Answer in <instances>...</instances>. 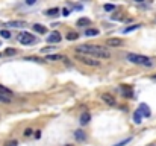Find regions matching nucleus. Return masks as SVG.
I'll use <instances>...</instances> for the list:
<instances>
[{
    "label": "nucleus",
    "mask_w": 156,
    "mask_h": 146,
    "mask_svg": "<svg viewBox=\"0 0 156 146\" xmlns=\"http://www.w3.org/2000/svg\"><path fill=\"white\" fill-rule=\"evenodd\" d=\"M76 53L88 55L93 58H109V52L100 46H93V44H82L76 47Z\"/></svg>",
    "instance_id": "obj_1"
},
{
    "label": "nucleus",
    "mask_w": 156,
    "mask_h": 146,
    "mask_svg": "<svg viewBox=\"0 0 156 146\" xmlns=\"http://www.w3.org/2000/svg\"><path fill=\"white\" fill-rule=\"evenodd\" d=\"M126 59L127 61H130L133 64H139V66H147L150 67L152 66V61H150V58L147 56H144V55H138V53H127L126 55Z\"/></svg>",
    "instance_id": "obj_2"
},
{
    "label": "nucleus",
    "mask_w": 156,
    "mask_h": 146,
    "mask_svg": "<svg viewBox=\"0 0 156 146\" xmlns=\"http://www.w3.org/2000/svg\"><path fill=\"white\" fill-rule=\"evenodd\" d=\"M76 59L80 61L82 64H87V66H91V67L100 66V62L97 61V58H93V56H88V55H82V53H76Z\"/></svg>",
    "instance_id": "obj_3"
},
{
    "label": "nucleus",
    "mask_w": 156,
    "mask_h": 146,
    "mask_svg": "<svg viewBox=\"0 0 156 146\" xmlns=\"http://www.w3.org/2000/svg\"><path fill=\"white\" fill-rule=\"evenodd\" d=\"M18 41L21 43V44L28 46V44L35 43V38H34V35L32 34H29V32H21V34L18 35Z\"/></svg>",
    "instance_id": "obj_4"
},
{
    "label": "nucleus",
    "mask_w": 156,
    "mask_h": 146,
    "mask_svg": "<svg viewBox=\"0 0 156 146\" xmlns=\"http://www.w3.org/2000/svg\"><path fill=\"white\" fill-rule=\"evenodd\" d=\"M61 40H62V37L58 31H53L52 34L47 37V43H50V44H56V43H59Z\"/></svg>",
    "instance_id": "obj_5"
},
{
    "label": "nucleus",
    "mask_w": 156,
    "mask_h": 146,
    "mask_svg": "<svg viewBox=\"0 0 156 146\" xmlns=\"http://www.w3.org/2000/svg\"><path fill=\"white\" fill-rule=\"evenodd\" d=\"M102 101L105 102L106 105H109V107H115L117 105V101H115V97L114 96H111V94H102Z\"/></svg>",
    "instance_id": "obj_6"
},
{
    "label": "nucleus",
    "mask_w": 156,
    "mask_h": 146,
    "mask_svg": "<svg viewBox=\"0 0 156 146\" xmlns=\"http://www.w3.org/2000/svg\"><path fill=\"white\" fill-rule=\"evenodd\" d=\"M138 111L141 113V116H144V117H150V108H149V105H146V104H141L139 105V108H138Z\"/></svg>",
    "instance_id": "obj_7"
},
{
    "label": "nucleus",
    "mask_w": 156,
    "mask_h": 146,
    "mask_svg": "<svg viewBox=\"0 0 156 146\" xmlns=\"http://www.w3.org/2000/svg\"><path fill=\"white\" fill-rule=\"evenodd\" d=\"M121 44H123V41L120 38H109V40H106V46H109V47H118Z\"/></svg>",
    "instance_id": "obj_8"
},
{
    "label": "nucleus",
    "mask_w": 156,
    "mask_h": 146,
    "mask_svg": "<svg viewBox=\"0 0 156 146\" xmlns=\"http://www.w3.org/2000/svg\"><path fill=\"white\" fill-rule=\"evenodd\" d=\"M74 139H76L77 142H85V140H87V134H85L82 129H77V131H74Z\"/></svg>",
    "instance_id": "obj_9"
},
{
    "label": "nucleus",
    "mask_w": 156,
    "mask_h": 146,
    "mask_svg": "<svg viewBox=\"0 0 156 146\" xmlns=\"http://www.w3.org/2000/svg\"><path fill=\"white\" fill-rule=\"evenodd\" d=\"M89 120H91V114H89V113L88 111L82 113V116H80V125H88Z\"/></svg>",
    "instance_id": "obj_10"
},
{
    "label": "nucleus",
    "mask_w": 156,
    "mask_h": 146,
    "mask_svg": "<svg viewBox=\"0 0 156 146\" xmlns=\"http://www.w3.org/2000/svg\"><path fill=\"white\" fill-rule=\"evenodd\" d=\"M89 24H91V20L87 18V17H82V18L77 20V26H79V28H88Z\"/></svg>",
    "instance_id": "obj_11"
},
{
    "label": "nucleus",
    "mask_w": 156,
    "mask_h": 146,
    "mask_svg": "<svg viewBox=\"0 0 156 146\" xmlns=\"http://www.w3.org/2000/svg\"><path fill=\"white\" fill-rule=\"evenodd\" d=\"M6 26H8V28H24L26 23H24V21H20V20H15V21H9Z\"/></svg>",
    "instance_id": "obj_12"
},
{
    "label": "nucleus",
    "mask_w": 156,
    "mask_h": 146,
    "mask_svg": "<svg viewBox=\"0 0 156 146\" xmlns=\"http://www.w3.org/2000/svg\"><path fill=\"white\" fill-rule=\"evenodd\" d=\"M59 12H61V9L59 8H50V9H47L44 14L47 15V17H55V15H58Z\"/></svg>",
    "instance_id": "obj_13"
},
{
    "label": "nucleus",
    "mask_w": 156,
    "mask_h": 146,
    "mask_svg": "<svg viewBox=\"0 0 156 146\" xmlns=\"http://www.w3.org/2000/svg\"><path fill=\"white\" fill-rule=\"evenodd\" d=\"M99 34H100V31L95 29V28H91V29L85 31V37H95V35H99Z\"/></svg>",
    "instance_id": "obj_14"
},
{
    "label": "nucleus",
    "mask_w": 156,
    "mask_h": 146,
    "mask_svg": "<svg viewBox=\"0 0 156 146\" xmlns=\"http://www.w3.org/2000/svg\"><path fill=\"white\" fill-rule=\"evenodd\" d=\"M141 28V24H132V26H127V28L123 29V34H129V32H133V31H136Z\"/></svg>",
    "instance_id": "obj_15"
},
{
    "label": "nucleus",
    "mask_w": 156,
    "mask_h": 146,
    "mask_svg": "<svg viewBox=\"0 0 156 146\" xmlns=\"http://www.w3.org/2000/svg\"><path fill=\"white\" fill-rule=\"evenodd\" d=\"M46 59L47 61H59V59H64V56L59 55V53H55V55H47Z\"/></svg>",
    "instance_id": "obj_16"
},
{
    "label": "nucleus",
    "mask_w": 156,
    "mask_h": 146,
    "mask_svg": "<svg viewBox=\"0 0 156 146\" xmlns=\"http://www.w3.org/2000/svg\"><path fill=\"white\" fill-rule=\"evenodd\" d=\"M32 26H34V31H36V32H38V34H46V26H42V24H38V23H36V24H32Z\"/></svg>",
    "instance_id": "obj_17"
},
{
    "label": "nucleus",
    "mask_w": 156,
    "mask_h": 146,
    "mask_svg": "<svg viewBox=\"0 0 156 146\" xmlns=\"http://www.w3.org/2000/svg\"><path fill=\"white\" fill-rule=\"evenodd\" d=\"M79 38V34H77V32H68V34H67V40L68 41H74V40H77Z\"/></svg>",
    "instance_id": "obj_18"
},
{
    "label": "nucleus",
    "mask_w": 156,
    "mask_h": 146,
    "mask_svg": "<svg viewBox=\"0 0 156 146\" xmlns=\"http://www.w3.org/2000/svg\"><path fill=\"white\" fill-rule=\"evenodd\" d=\"M0 94H5V96H11L12 93H11V90L9 88H6L5 85H2L0 84Z\"/></svg>",
    "instance_id": "obj_19"
},
{
    "label": "nucleus",
    "mask_w": 156,
    "mask_h": 146,
    "mask_svg": "<svg viewBox=\"0 0 156 146\" xmlns=\"http://www.w3.org/2000/svg\"><path fill=\"white\" fill-rule=\"evenodd\" d=\"M123 94L126 97H132V88L130 87H126V85H123Z\"/></svg>",
    "instance_id": "obj_20"
},
{
    "label": "nucleus",
    "mask_w": 156,
    "mask_h": 146,
    "mask_svg": "<svg viewBox=\"0 0 156 146\" xmlns=\"http://www.w3.org/2000/svg\"><path fill=\"white\" fill-rule=\"evenodd\" d=\"M133 120H135V123H141V122H143V119H141V113H139L138 110L133 113Z\"/></svg>",
    "instance_id": "obj_21"
},
{
    "label": "nucleus",
    "mask_w": 156,
    "mask_h": 146,
    "mask_svg": "<svg viewBox=\"0 0 156 146\" xmlns=\"http://www.w3.org/2000/svg\"><path fill=\"white\" fill-rule=\"evenodd\" d=\"M0 37H3L5 40H9L11 38V32L8 29H2V31H0Z\"/></svg>",
    "instance_id": "obj_22"
},
{
    "label": "nucleus",
    "mask_w": 156,
    "mask_h": 146,
    "mask_svg": "<svg viewBox=\"0 0 156 146\" xmlns=\"http://www.w3.org/2000/svg\"><path fill=\"white\" fill-rule=\"evenodd\" d=\"M103 9L106 11V12H111V11H115V5L106 3V5H103Z\"/></svg>",
    "instance_id": "obj_23"
},
{
    "label": "nucleus",
    "mask_w": 156,
    "mask_h": 146,
    "mask_svg": "<svg viewBox=\"0 0 156 146\" xmlns=\"http://www.w3.org/2000/svg\"><path fill=\"white\" fill-rule=\"evenodd\" d=\"M15 53H17V50L12 49V47H8L6 50H5V55H6V56H12V55H15Z\"/></svg>",
    "instance_id": "obj_24"
},
{
    "label": "nucleus",
    "mask_w": 156,
    "mask_h": 146,
    "mask_svg": "<svg viewBox=\"0 0 156 146\" xmlns=\"http://www.w3.org/2000/svg\"><path fill=\"white\" fill-rule=\"evenodd\" d=\"M55 50V47L53 46H47V47H44V49H41V53H50V52H53Z\"/></svg>",
    "instance_id": "obj_25"
},
{
    "label": "nucleus",
    "mask_w": 156,
    "mask_h": 146,
    "mask_svg": "<svg viewBox=\"0 0 156 146\" xmlns=\"http://www.w3.org/2000/svg\"><path fill=\"white\" fill-rule=\"evenodd\" d=\"M9 102H11L9 97H6L5 94H0V104H9Z\"/></svg>",
    "instance_id": "obj_26"
},
{
    "label": "nucleus",
    "mask_w": 156,
    "mask_h": 146,
    "mask_svg": "<svg viewBox=\"0 0 156 146\" xmlns=\"http://www.w3.org/2000/svg\"><path fill=\"white\" fill-rule=\"evenodd\" d=\"M132 139H124V140H121V142H118V143H115L114 146H124V145H127L129 142H130Z\"/></svg>",
    "instance_id": "obj_27"
},
{
    "label": "nucleus",
    "mask_w": 156,
    "mask_h": 146,
    "mask_svg": "<svg viewBox=\"0 0 156 146\" xmlns=\"http://www.w3.org/2000/svg\"><path fill=\"white\" fill-rule=\"evenodd\" d=\"M61 12H62L64 17H68V15H70V9H68V8H64V9L61 11Z\"/></svg>",
    "instance_id": "obj_28"
},
{
    "label": "nucleus",
    "mask_w": 156,
    "mask_h": 146,
    "mask_svg": "<svg viewBox=\"0 0 156 146\" xmlns=\"http://www.w3.org/2000/svg\"><path fill=\"white\" fill-rule=\"evenodd\" d=\"M112 20H123V14H114L112 15Z\"/></svg>",
    "instance_id": "obj_29"
},
{
    "label": "nucleus",
    "mask_w": 156,
    "mask_h": 146,
    "mask_svg": "<svg viewBox=\"0 0 156 146\" xmlns=\"http://www.w3.org/2000/svg\"><path fill=\"white\" fill-rule=\"evenodd\" d=\"M17 145H18L17 140H9V142L6 143V146H17Z\"/></svg>",
    "instance_id": "obj_30"
},
{
    "label": "nucleus",
    "mask_w": 156,
    "mask_h": 146,
    "mask_svg": "<svg viewBox=\"0 0 156 146\" xmlns=\"http://www.w3.org/2000/svg\"><path fill=\"white\" fill-rule=\"evenodd\" d=\"M24 136H26V137L32 136V129H30V128H28V129H26V131H24Z\"/></svg>",
    "instance_id": "obj_31"
},
{
    "label": "nucleus",
    "mask_w": 156,
    "mask_h": 146,
    "mask_svg": "<svg viewBox=\"0 0 156 146\" xmlns=\"http://www.w3.org/2000/svg\"><path fill=\"white\" fill-rule=\"evenodd\" d=\"M24 3H26V5H29V6H30V5H35V3H36V0H26Z\"/></svg>",
    "instance_id": "obj_32"
},
{
    "label": "nucleus",
    "mask_w": 156,
    "mask_h": 146,
    "mask_svg": "<svg viewBox=\"0 0 156 146\" xmlns=\"http://www.w3.org/2000/svg\"><path fill=\"white\" fill-rule=\"evenodd\" d=\"M35 137L40 139V137H41V131H36V132H35Z\"/></svg>",
    "instance_id": "obj_33"
},
{
    "label": "nucleus",
    "mask_w": 156,
    "mask_h": 146,
    "mask_svg": "<svg viewBox=\"0 0 156 146\" xmlns=\"http://www.w3.org/2000/svg\"><path fill=\"white\" fill-rule=\"evenodd\" d=\"M135 2H138V3H141V2H144V0H135Z\"/></svg>",
    "instance_id": "obj_34"
},
{
    "label": "nucleus",
    "mask_w": 156,
    "mask_h": 146,
    "mask_svg": "<svg viewBox=\"0 0 156 146\" xmlns=\"http://www.w3.org/2000/svg\"><path fill=\"white\" fill-rule=\"evenodd\" d=\"M65 146H71V145H65Z\"/></svg>",
    "instance_id": "obj_35"
},
{
    "label": "nucleus",
    "mask_w": 156,
    "mask_h": 146,
    "mask_svg": "<svg viewBox=\"0 0 156 146\" xmlns=\"http://www.w3.org/2000/svg\"><path fill=\"white\" fill-rule=\"evenodd\" d=\"M0 46H2V41H0Z\"/></svg>",
    "instance_id": "obj_36"
},
{
    "label": "nucleus",
    "mask_w": 156,
    "mask_h": 146,
    "mask_svg": "<svg viewBox=\"0 0 156 146\" xmlns=\"http://www.w3.org/2000/svg\"><path fill=\"white\" fill-rule=\"evenodd\" d=\"M155 79H156V75H155Z\"/></svg>",
    "instance_id": "obj_37"
}]
</instances>
